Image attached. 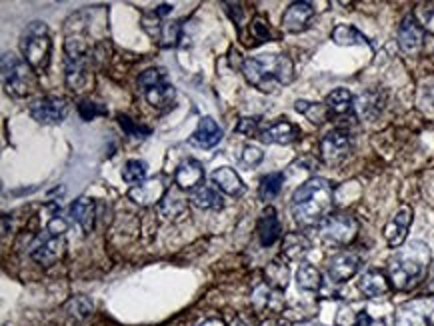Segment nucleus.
Instances as JSON below:
<instances>
[{
  "mask_svg": "<svg viewBox=\"0 0 434 326\" xmlns=\"http://www.w3.org/2000/svg\"><path fill=\"white\" fill-rule=\"evenodd\" d=\"M334 203V186L326 179H311L292 194L290 212L302 229L323 224L330 217Z\"/></svg>",
  "mask_w": 434,
  "mask_h": 326,
  "instance_id": "obj_1",
  "label": "nucleus"
},
{
  "mask_svg": "<svg viewBox=\"0 0 434 326\" xmlns=\"http://www.w3.org/2000/svg\"><path fill=\"white\" fill-rule=\"evenodd\" d=\"M242 74L248 85L272 95L294 80V64L287 54H260L242 62Z\"/></svg>",
  "mask_w": 434,
  "mask_h": 326,
  "instance_id": "obj_2",
  "label": "nucleus"
},
{
  "mask_svg": "<svg viewBox=\"0 0 434 326\" xmlns=\"http://www.w3.org/2000/svg\"><path fill=\"white\" fill-rule=\"evenodd\" d=\"M430 250L424 242H412L409 248L398 250L388 262V277L398 290H412L428 272Z\"/></svg>",
  "mask_w": 434,
  "mask_h": 326,
  "instance_id": "obj_3",
  "label": "nucleus"
},
{
  "mask_svg": "<svg viewBox=\"0 0 434 326\" xmlns=\"http://www.w3.org/2000/svg\"><path fill=\"white\" fill-rule=\"evenodd\" d=\"M64 83L76 95L90 83V47L80 35H71L64 40Z\"/></svg>",
  "mask_w": 434,
  "mask_h": 326,
  "instance_id": "obj_4",
  "label": "nucleus"
},
{
  "mask_svg": "<svg viewBox=\"0 0 434 326\" xmlns=\"http://www.w3.org/2000/svg\"><path fill=\"white\" fill-rule=\"evenodd\" d=\"M2 85L6 95H11L13 98H25L30 97L38 88L37 73L30 68V64L16 56L14 52H4L2 54Z\"/></svg>",
  "mask_w": 434,
  "mask_h": 326,
  "instance_id": "obj_5",
  "label": "nucleus"
},
{
  "mask_svg": "<svg viewBox=\"0 0 434 326\" xmlns=\"http://www.w3.org/2000/svg\"><path fill=\"white\" fill-rule=\"evenodd\" d=\"M20 52L25 61L30 64L35 73H44L50 64L52 40L49 35V26L42 20H35L26 26L20 35Z\"/></svg>",
  "mask_w": 434,
  "mask_h": 326,
  "instance_id": "obj_6",
  "label": "nucleus"
},
{
  "mask_svg": "<svg viewBox=\"0 0 434 326\" xmlns=\"http://www.w3.org/2000/svg\"><path fill=\"white\" fill-rule=\"evenodd\" d=\"M138 90L145 100L157 110H167L174 104L176 90L164 68H148L138 76Z\"/></svg>",
  "mask_w": 434,
  "mask_h": 326,
  "instance_id": "obj_7",
  "label": "nucleus"
},
{
  "mask_svg": "<svg viewBox=\"0 0 434 326\" xmlns=\"http://www.w3.org/2000/svg\"><path fill=\"white\" fill-rule=\"evenodd\" d=\"M358 222L352 215L334 212L320 224V236L328 246H346L356 239Z\"/></svg>",
  "mask_w": 434,
  "mask_h": 326,
  "instance_id": "obj_8",
  "label": "nucleus"
},
{
  "mask_svg": "<svg viewBox=\"0 0 434 326\" xmlns=\"http://www.w3.org/2000/svg\"><path fill=\"white\" fill-rule=\"evenodd\" d=\"M68 100L61 97H40L35 98L28 107L30 116L38 124H61L68 116Z\"/></svg>",
  "mask_w": 434,
  "mask_h": 326,
  "instance_id": "obj_9",
  "label": "nucleus"
},
{
  "mask_svg": "<svg viewBox=\"0 0 434 326\" xmlns=\"http://www.w3.org/2000/svg\"><path fill=\"white\" fill-rule=\"evenodd\" d=\"M66 253V239L64 236H52L47 230H42L37 236V241L30 246V256L38 265L52 266L59 262Z\"/></svg>",
  "mask_w": 434,
  "mask_h": 326,
  "instance_id": "obj_10",
  "label": "nucleus"
},
{
  "mask_svg": "<svg viewBox=\"0 0 434 326\" xmlns=\"http://www.w3.org/2000/svg\"><path fill=\"white\" fill-rule=\"evenodd\" d=\"M350 155V136L346 131L334 128L330 133H326L320 140V157L326 164L337 167L340 162H344Z\"/></svg>",
  "mask_w": 434,
  "mask_h": 326,
  "instance_id": "obj_11",
  "label": "nucleus"
},
{
  "mask_svg": "<svg viewBox=\"0 0 434 326\" xmlns=\"http://www.w3.org/2000/svg\"><path fill=\"white\" fill-rule=\"evenodd\" d=\"M394 326H434V302H406L398 308Z\"/></svg>",
  "mask_w": 434,
  "mask_h": 326,
  "instance_id": "obj_12",
  "label": "nucleus"
},
{
  "mask_svg": "<svg viewBox=\"0 0 434 326\" xmlns=\"http://www.w3.org/2000/svg\"><path fill=\"white\" fill-rule=\"evenodd\" d=\"M424 44V30L414 18V14H406L398 26V47L404 54H418Z\"/></svg>",
  "mask_w": 434,
  "mask_h": 326,
  "instance_id": "obj_13",
  "label": "nucleus"
},
{
  "mask_svg": "<svg viewBox=\"0 0 434 326\" xmlns=\"http://www.w3.org/2000/svg\"><path fill=\"white\" fill-rule=\"evenodd\" d=\"M167 193H169V188L162 181V176H155V179H146L138 186H133L128 193V198L138 206H155L162 203Z\"/></svg>",
  "mask_w": 434,
  "mask_h": 326,
  "instance_id": "obj_14",
  "label": "nucleus"
},
{
  "mask_svg": "<svg viewBox=\"0 0 434 326\" xmlns=\"http://www.w3.org/2000/svg\"><path fill=\"white\" fill-rule=\"evenodd\" d=\"M410 224H412V208L409 205L400 206L397 215L390 218L385 227V239L390 248H400L404 244Z\"/></svg>",
  "mask_w": 434,
  "mask_h": 326,
  "instance_id": "obj_15",
  "label": "nucleus"
},
{
  "mask_svg": "<svg viewBox=\"0 0 434 326\" xmlns=\"http://www.w3.org/2000/svg\"><path fill=\"white\" fill-rule=\"evenodd\" d=\"M314 16V6L311 2H292L287 13L282 14V28L290 35H299L306 30Z\"/></svg>",
  "mask_w": 434,
  "mask_h": 326,
  "instance_id": "obj_16",
  "label": "nucleus"
},
{
  "mask_svg": "<svg viewBox=\"0 0 434 326\" xmlns=\"http://www.w3.org/2000/svg\"><path fill=\"white\" fill-rule=\"evenodd\" d=\"M361 268V256L354 253H338L328 260V277L332 282H346Z\"/></svg>",
  "mask_w": 434,
  "mask_h": 326,
  "instance_id": "obj_17",
  "label": "nucleus"
},
{
  "mask_svg": "<svg viewBox=\"0 0 434 326\" xmlns=\"http://www.w3.org/2000/svg\"><path fill=\"white\" fill-rule=\"evenodd\" d=\"M172 4H158L157 8L148 11V13L143 14L140 18V26L145 30L148 37L152 38L157 44H160L162 40V35H164V28L169 25V16L172 13Z\"/></svg>",
  "mask_w": 434,
  "mask_h": 326,
  "instance_id": "obj_18",
  "label": "nucleus"
},
{
  "mask_svg": "<svg viewBox=\"0 0 434 326\" xmlns=\"http://www.w3.org/2000/svg\"><path fill=\"white\" fill-rule=\"evenodd\" d=\"M174 184L181 191H196L198 186L205 184V167L194 160V158H186L184 162H181V167L176 169L174 174Z\"/></svg>",
  "mask_w": 434,
  "mask_h": 326,
  "instance_id": "obj_19",
  "label": "nucleus"
},
{
  "mask_svg": "<svg viewBox=\"0 0 434 326\" xmlns=\"http://www.w3.org/2000/svg\"><path fill=\"white\" fill-rule=\"evenodd\" d=\"M222 136H224V133H222L220 124L215 119L205 116V119H200L196 131L188 138V143L196 148H215L222 140Z\"/></svg>",
  "mask_w": 434,
  "mask_h": 326,
  "instance_id": "obj_20",
  "label": "nucleus"
},
{
  "mask_svg": "<svg viewBox=\"0 0 434 326\" xmlns=\"http://www.w3.org/2000/svg\"><path fill=\"white\" fill-rule=\"evenodd\" d=\"M301 136V128L296 126V124H292L290 121H287V119H282V121L275 122V124H270L268 128H265L263 131V134H260V140L265 143V145H292L296 138Z\"/></svg>",
  "mask_w": 434,
  "mask_h": 326,
  "instance_id": "obj_21",
  "label": "nucleus"
},
{
  "mask_svg": "<svg viewBox=\"0 0 434 326\" xmlns=\"http://www.w3.org/2000/svg\"><path fill=\"white\" fill-rule=\"evenodd\" d=\"M256 232H258V239H260L263 246H272L282 236V224H280V218L272 206H266L263 210V215L258 218V224H256Z\"/></svg>",
  "mask_w": 434,
  "mask_h": 326,
  "instance_id": "obj_22",
  "label": "nucleus"
},
{
  "mask_svg": "<svg viewBox=\"0 0 434 326\" xmlns=\"http://www.w3.org/2000/svg\"><path fill=\"white\" fill-rule=\"evenodd\" d=\"M212 184L217 186L220 193L229 194V196H242L246 193V184L242 182V179L239 176V172L230 167H220L212 172Z\"/></svg>",
  "mask_w": 434,
  "mask_h": 326,
  "instance_id": "obj_23",
  "label": "nucleus"
},
{
  "mask_svg": "<svg viewBox=\"0 0 434 326\" xmlns=\"http://www.w3.org/2000/svg\"><path fill=\"white\" fill-rule=\"evenodd\" d=\"M71 217L88 234L90 230L95 229V220H97V205H95V200L86 198V196L76 198L73 206H71Z\"/></svg>",
  "mask_w": 434,
  "mask_h": 326,
  "instance_id": "obj_24",
  "label": "nucleus"
},
{
  "mask_svg": "<svg viewBox=\"0 0 434 326\" xmlns=\"http://www.w3.org/2000/svg\"><path fill=\"white\" fill-rule=\"evenodd\" d=\"M358 289L368 298H378L390 292V280L380 270H368L358 280Z\"/></svg>",
  "mask_w": 434,
  "mask_h": 326,
  "instance_id": "obj_25",
  "label": "nucleus"
},
{
  "mask_svg": "<svg viewBox=\"0 0 434 326\" xmlns=\"http://www.w3.org/2000/svg\"><path fill=\"white\" fill-rule=\"evenodd\" d=\"M275 38H277V32L270 28L268 20H266L265 16L256 14L251 20V25H248V35L242 37V42L246 47H256V44H263V42H270Z\"/></svg>",
  "mask_w": 434,
  "mask_h": 326,
  "instance_id": "obj_26",
  "label": "nucleus"
},
{
  "mask_svg": "<svg viewBox=\"0 0 434 326\" xmlns=\"http://www.w3.org/2000/svg\"><path fill=\"white\" fill-rule=\"evenodd\" d=\"M313 244L302 234V232H289L282 241V254L289 260H302L306 254L311 253Z\"/></svg>",
  "mask_w": 434,
  "mask_h": 326,
  "instance_id": "obj_27",
  "label": "nucleus"
},
{
  "mask_svg": "<svg viewBox=\"0 0 434 326\" xmlns=\"http://www.w3.org/2000/svg\"><path fill=\"white\" fill-rule=\"evenodd\" d=\"M191 203H193L196 208H203V210H217V208H222V196H220V193H218V188L212 184V186H208V184H203V186H198L196 191H193L191 193V198H188Z\"/></svg>",
  "mask_w": 434,
  "mask_h": 326,
  "instance_id": "obj_28",
  "label": "nucleus"
},
{
  "mask_svg": "<svg viewBox=\"0 0 434 326\" xmlns=\"http://www.w3.org/2000/svg\"><path fill=\"white\" fill-rule=\"evenodd\" d=\"M326 109L330 114L334 116H346V114H352L354 112V98L350 95L346 88H337L332 90L325 100Z\"/></svg>",
  "mask_w": 434,
  "mask_h": 326,
  "instance_id": "obj_29",
  "label": "nucleus"
},
{
  "mask_svg": "<svg viewBox=\"0 0 434 326\" xmlns=\"http://www.w3.org/2000/svg\"><path fill=\"white\" fill-rule=\"evenodd\" d=\"M289 280H290L289 266L278 262V260H272V262L266 265L265 284H268L270 289L277 290V292H282V290H287V286H289Z\"/></svg>",
  "mask_w": 434,
  "mask_h": 326,
  "instance_id": "obj_30",
  "label": "nucleus"
},
{
  "mask_svg": "<svg viewBox=\"0 0 434 326\" xmlns=\"http://www.w3.org/2000/svg\"><path fill=\"white\" fill-rule=\"evenodd\" d=\"M332 40L338 47H354V44H370V40L362 35L358 28L350 25H338L332 30Z\"/></svg>",
  "mask_w": 434,
  "mask_h": 326,
  "instance_id": "obj_31",
  "label": "nucleus"
},
{
  "mask_svg": "<svg viewBox=\"0 0 434 326\" xmlns=\"http://www.w3.org/2000/svg\"><path fill=\"white\" fill-rule=\"evenodd\" d=\"M354 110L361 114L362 119H368V121H373V119H376L378 114H380V110H382V98H380V95L378 92H364V95H361V97L354 100Z\"/></svg>",
  "mask_w": 434,
  "mask_h": 326,
  "instance_id": "obj_32",
  "label": "nucleus"
},
{
  "mask_svg": "<svg viewBox=\"0 0 434 326\" xmlns=\"http://www.w3.org/2000/svg\"><path fill=\"white\" fill-rule=\"evenodd\" d=\"M296 282H299V286H301L302 290L316 292V290H320V286H323V277H320V272H318L313 265L302 262V265L299 266V270H296Z\"/></svg>",
  "mask_w": 434,
  "mask_h": 326,
  "instance_id": "obj_33",
  "label": "nucleus"
},
{
  "mask_svg": "<svg viewBox=\"0 0 434 326\" xmlns=\"http://www.w3.org/2000/svg\"><path fill=\"white\" fill-rule=\"evenodd\" d=\"M179 191H181V188L176 186V188L169 191L167 196L162 198V203H160V212H162L164 217L176 218L181 217L182 212L186 210V198H184Z\"/></svg>",
  "mask_w": 434,
  "mask_h": 326,
  "instance_id": "obj_34",
  "label": "nucleus"
},
{
  "mask_svg": "<svg viewBox=\"0 0 434 326\" xmlns=\"http://www.w3.org/2000/svg\"><path fill=\"white\" fill-rule=\"evenodd\" d=\"M294 109L296 112L304 114L313 124H323L328 121L330 112L326 109V104H318V102H308V100H296L294 102Z\"/></svg>",
  "mask_w": 434,
  "mask_h": 326,
  "instance_id": "obj_35",
  "label": "nucleus"
},
{
  "mask_svg": "<svg viewBox=\"0 0 434 326\" xmlns=\"http://www.w3.org/2000/svg\"><path fill=\"white\" fill-rule=\"evenodd\" d=\"M282 184H284V174L282 172H270L266 174L265 179L260 181V186H258V196L260 200H272L277 198L280 191H282Z\"/></svg>",
  "mask_w": 434,
  "mask_h": 326,
  "instance_id": "obj_36",
  "label": "nucleus"
},
{
  "mask_svg": "<svg viewBox=\"0 0 434 326\" xmlns=\"http://www.w3.org/2000/svg\"><path fill=\"white\" fill-rule=\"evenodd\" d=\"M146 172H148V164L145 160H128L124 167H122V181L126 184H133V186H138L140 182L146 181Z\"/></svg>",
  "mask_w": 434,
  "mask_h": 326,
  "instance_id": "obj_37",
  "label": "nucleus"
},
{
  "mask_svg": "<svg viewBox=\"0 0 434 326\" xmlns=\"http://www.w3.org/2000/svg\"><path fill=\"white\" fill-rule=\"evenodd\" d=\"M412 14L418 20V25L422 26L424 32L434 35V2H421Z\"/></svg>",
  "mask_w": 434,
  "mask_h": 326,
  "instance_id": "obj_38",
  "label": "nucleus"
},
{
  "mask_svg": "<svg viewBox=\"0 0 434 326\" xmlns=\"http://www.w3.org/2000/svg\"><path fill=\"white\" fill-rule=\"evenodd\" d=\"M119 124H121L124 134L131 136V138H146V136H150V128L143 126V124H136L128 114H119Z\"/></svg>",
  "mask_w": 434,
  "mask_h": 326,
  "instance_id": "obj_39",
  "label": "nucleus"
},
{
  "mask_svg": "<svg viewBox=\"0 0 434 326\" xmlns=\"http://www.w3.org/2000/svg\"><path fill=\"white\" fill-rule=\"evenodd\" d=\"M92 301L88 296H74L66 302V310L73 314L74 318H86L88 314L92 313Z\"/></svg>",
  "mask_w": 434,
  "mask_h": 326,
  "instance_id": "obj_40",
  "label": "nucleus"
},
{
  "mask_svg": "<svg viewBox=\"0 0 434 326\" xmlns=\"http://www.w3.org/2000/svg\"><path fill=\"white\" fill-rule=\"evenodd\" d=\"M78 114L83 116V121H95L97 116H107L109 109L100 102H92V100H83L78 104Z\"/></svg>",
  "mask_w": 434,
  "mask_h": 326,
  "instance_id": "obj_41",
  "label": "nucleus"
},
{
  "mask_svg": "<svg viewBox=\"0 0 434 326\" xmlns=\"http://www.w3.org/2000/svg\"><path fill=\"white\" fill-rule=\"evenodd\" d=\"M236 133L244 134L248 138L260 136L263 134V131H260V116H244V119H241V122L236 124Z\"/></svg>",
  "mask_w": 434,
  "mask_h": 326,
  "instance_id": "obj_42",
  "label": "nucleus"
},
{
  "mask_svg": "<svg viewBox=\"0 0 434 326\" xmlns=\"http://www.w3.org/2000/svg\"><path fill=\"white\" fill-rule=\"evenodd\" d=\"M277 290H272L268 284H260V286H256L253 292V306L254 310H265L266 306L270 304V298H272V294H275Z\"/></svg>",
  "mask_w": 434,
  "mask_h": 326,
  "instance_id": "obj_43",
  "label": "nucleus"
},
{
  "mask_svg": "<svg viewBox=\"0 0 434 326\" xmlns=\"http://www.w3.org/2000/svg\"><path fill=\"white\" fill-rule=\"evenodd\" d=\"M224 8H227V14L230 16V20L236 25L239 32H241L242 26H244V8H242L241 2H224Z\"/></svg>",
  "mask_w": 434,
  "mask_h": 326,
  "instance_id": "obj_44",
  "label": "nucleus"
},
{
  "mask_svg": "<svg viewBox=\"0 0 434 326\" xmlns=\"http://www.w3.org/2000/svg\"><path fill=\"white\" fill-rule=\"evenodd\" d=\"M263 158H265V152H263L260 148H256V146H246L244 152H242V160H244L246 164H251V167L260 164Z\"/></svg>",
  "mask_w": 434,
  "mask_h": 326,
  "instance_id": "obj_45",
  "label": "nucleus"
},
{
  "mask_svg": "<svg viewBox=\"0 0 434 326\" xmlns=\"http://www.w3.org/2000/svg\"><path fill=\"white\" fill-rule=\"evenodd\" d=\"M229 326H254V322L251 316H246V314H239V316H234V318L230 320Z\"/></svg>",
  "mask_w": 434,
  "mask_h": 326,
  "instance_id": "obj_46",
  "label": "nucleus"
},
{
  "mask_svg": "<svg viewBox=\"0 0 434 326\" xmlns=\"http://www.w3.org/2000/svg\"><path fill=\"white\" fill-rule=\"evenodd\" d=\"M198 326H224V322L220 320V318H208V320H205V322H200Z\"/></svg>",
  "mask_w": 434,
  "mask_h": 326,
  "instance_id": "obj_47",
  "label": "nucleus"
},
{
  "mask_svg": "<svg viewBox=\"0 0 434 326\" xmlns=\"http://www.w3.org/2000/svg\"><path fill=\"white\" fill-rule=\"evenodd\" d=\"M258 326H280V322H278L277 318H266V320H263Z\"/></svg>",
  "mask_w": 434,
  "mask_h": 326,
  "instance_id": "obj_48",
  "label": "nucleus"
},
{
  "mask_svg": "<svg viewBox=\"0 0 434 326\" xmlns=\"http://www.w3.org/2000/svg\"><path fill=\"white\" fill-rule=\"evenodd\" d=\"M428 294H434V266H433V277H430V284H428Z\"/></svg>",
  "mask_w": 434,
  "mask_h": 326,
  "instance_id": "obj_49",
  "label": "nucleus"
}]
</instances>
